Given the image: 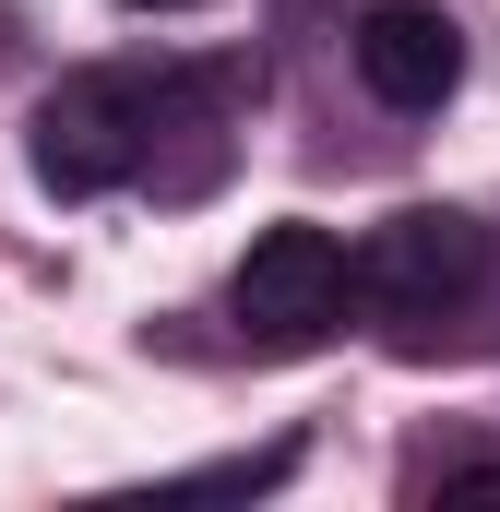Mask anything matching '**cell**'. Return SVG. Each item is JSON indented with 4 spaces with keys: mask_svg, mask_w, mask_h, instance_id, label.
I'll list each match as a JSON object with an SVG mask.
<instances>
[{
    "mask_svg": "<svg viewBox=\"0 0 500 512\" xmlns=\"http://www.w3.org/2000/svg\"><path fill=\"white\" fill-rule=\"evenodd\" d=\"M143 120H155V72H60L24 120V155L60 203H96L143 167Z\"/></svg>",
    "mask_w": 500,
    "mask_h": 512,
    "instance_id": "obj_1",
    "label": "cell"
},
{
    "mask_svg": "<svg viewBox=\"0 0 500 512\" xmlns=\"http://www.w3.org/2000/svg\"><path fill=\"white\" fill-rule=\"evenodd\" d=\"M346 239L334 227H310V215H286V227H262L239 262V286H227V310H239V346L250 358H310L334 322H346Z\"/></svg>",
    "mask_w": 500,
    "mask_h": 512,
    "instance_id": "obj_2",
    "label": "cell"
},
{
    "mask_svg": "<svg viewBox=\"0 0 500 512\" xmlns=\"http://www.w3.org/2000/svg\"><path fill=\"white\" fill-rule=\"evenodd\" d=\"M346 286L370 298L381 322H441V310H465L489 286V227L453 215V203H405V215H381L370 239L346 251Z\"/></svg>",
    "mask_w": 500,
    "mask_h": 512,
    "instance_id": "obj_3",
    "label": "cell"
},
{
    "mask_svg": "<svg viewBox=\"0 0 500 512\" xmlns=\"http://www.w3.org/2000/svg\"><path fill=\"white\" fill-rule=\"evenodd\" d=\"M358 84H370L381 108L429 120V108L465 84V24H453L441 0H370V12H358Z\"/></svg>",
    "mask_w": 500,
    "mask_h": 512,
    "instance_id": "obj_4",
    "label": "cell"
},
{
    "mask_svg": "<svg viewBox=\"0 0 500 512\" xmlns=\"http://www.w3.org/2000/svg\"><path fill=\"white\" fill-rule=\"evenodd\" d=\"M298 465V441H274V453H227V465H191V489H274Z\"/></svg>",
    "mask_w": 500,
    "mask_h": 512,
    "instance_id": "obj_5",
    "label": "cell"
},
{
    "mask_svg": "<svg viewBox=\"0 0 500 512\" xmlns=\"http://www.w3.org/2000/svg\"><path fill=\"white\" fill-rule=\"evenodd\" d=\"M441 501H500V453H465V465H441Z\"/></svg>",
    "mask_w": 500,
    "mask_h": 512,
    "instance_id": "obj_6",
    "label": "cell"
},
{
    "mask_svg": "<svg viewBox=\"0 0 500 512\" xmlns=\"http://www.w3.org/2000/svg\"><path fill=\"white\" fill-rule=\"evenodd\" d=\"M120 12H191V0H120Z\"/></svg>",
    "mask_w": 500,
    "mask_h": 512,
    "instance_id": "obj_7",
    "label": "cell"
}]
</instances>
